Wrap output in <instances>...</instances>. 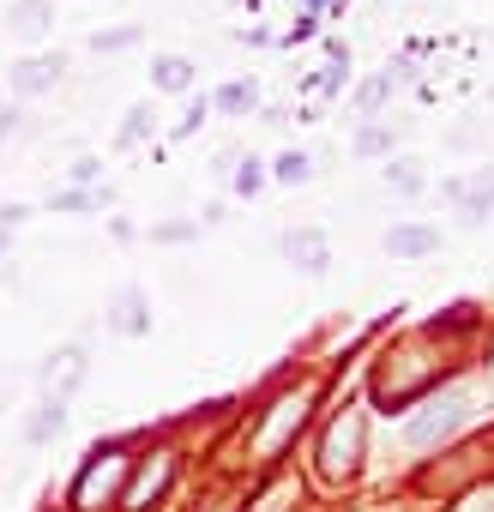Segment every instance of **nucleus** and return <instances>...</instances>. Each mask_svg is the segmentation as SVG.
<instances>
[{
  "mask_svg": "<svg viewBox=\"0 0 494 512\" xmlns=\"http://www.w3.org/2000/svg\"><path fill=\"white\" fill-rule=\"evenodd\" d=\"M470 422V398L464 392H446V398H428L410 422H404V446L410 452H428V446H440V440H452L458 428Z\"/></svg>",
  "mask_w": 494,
  "mask_h": 512,
  "instance_id": "obj_1",
  "label": "nucleus"
},
{
  "mask_svg": "<svg viewBox=\"0 0 494 512\" xmlns=\"http://www.w3.org/2000/svg\"><path fill=\"white\" fill-rule=\"evenodd\" d=\"M440 199L452 205V217H458L464 229H482V217L494 211V169H470V175L440 181Z\"/></svg>",
  "mask_w": 494,
  "mask_h": 512,
  "instance_id": "obj_2",
  "label": "nucleus"
},
{
  "mask_svg": "<svg viewBox=\"0 0 494 512\" xmlns=\"http://www.w3.org/2000/svg\"><path fill=\"white\" fill-rule=\"evenodd\" d=\"M356 464H362V410H344L320 446V470L338 482V476H356Z\"/></svg>",
  "mask_w": 494,
  "mask_h": 512,
  "instance_id": "obj_3",
  "label": "nucleus"
},
{
  "mask_svg": "<svg viewBox=\"0 0 494 512\" xmlns=\"http://www.w3.org/2000/svg\"><path fill=\"white\" fill-rule=\"evenodd\" d=\"M121 470H127V446H97L91 464H85V476L73 482V506L79 512H97V494H109Z\"/></svg>",
  "mask_w": 494,
  "mask_h": 512,
  "instance_id": "obj_4",
  "label": "nucleus"
},
{
  "mask_svg": "<svg viewBox=\"0 0 494 512\" xmlns=\"http://www.w3.org/2000/svg\"><path fill=\"white\" fill-rule=\"evenodd\" d=\"M278 253H284L296 272H308V278H326V266H332V241H326V229H314V223L284 229V235H278Z\"/></svg>",
  "mask_w": 494,
  "mask_h": 512,
  "instance_id": "obj_5",
  "label": "nucleus"
},
{
  "mask_svg": "<svg viewBox=\"0 0 494 512\" xmlns=\"http://www.w3.org/2000/svg\"><path fill=\"white\" fill-rule=\"evenodd\" d=\"M103 326H109L115 338H145V332H151V296H145L139 284H121V290L103 302Z\"/></svg>",
  "mask_w": 494,
  "mask_h": 512,
  "instance_id": "obj_6",
  "label": "nucleus"
},
{
  "mask_svg": "<svg viewBox=\"0 0 494 512\" xmlns=\"http://www.w3.org/2000/svg\"><path fill=\"white\" fill-rule=\"evenodd\" d=\"M85 344H61V350H49L43 356V368H37V386L49 392V398H73L79 392V380H85Z\"/></svg>",
  "mask_w": 494,
  "mask_h": 512,
  "instance_id": "obj_7",
  "label": "nucleus"
},
{
  "mask_svg": "<svg viewBox=\"0 0 494 512\" xmlns=\"http://www.w3.org/2000/svg\"><path fill=\"white\" fill-rule=\"evenodd\" d=\"M61 73H67V55H25V61L7 67V91L13 97H43V91L61 85Z\"/></svg>",
  "mask_w": 494,
  "mask_h": 512,
  "instance_id": "obj_8",
  "label": "nucleus"
},
{
  "mask_svg": "<svg viewBox=\"0 0 494 512\" xmlns=\"http://www.w3.org/2000/svg\"><path fill=\"white\" fill-rule=\"evenodd\" d=\"M169 476H175V452H151V458L139 464V476L121 488V512H145V506L169 488Z\"/></svg>",
  "mask_w": 494,
  "mask_h": 512,
  "instance_id": "obj_9",
  "label": "nucleus"
},
{
  "mask_svg": "<svg viewBox=\"0 0 494 512\" xmlns=\"http://www.w3.org/2000/svg\"><path fill=\"white\" fill-rule=\"evenodd\" d=\"M440 223H392L386 229V253H392V260H428V253H440Z\"/></svg>",
  "mask_w": 494,
  "mask_h": 512,
  "instance_id": "obj_10",
  "label": "nucleus"
},
{
  "mask_svg": "<svg viewBox=\"0 0 494 512\" xmlns=\"http://www.w3.org/2000/svg\"><path fill=\"white\" fill-rule=\"evenodd\" d=\"M49 31H55V0H13V7H7V37L43 43Z\"/></svg>",
  "mask_w": 494,
  "mask_h": 512,
  "instance_id": "obj_11",
  "label": "nucleus"
},
{
  "mask_svg": "<svg viewBox=\"0 0 494 512\" xmlns=\"http://www.w3.org/2000/svg\"><path fill=\"white\" fill-rule=\"evenodd\" d=\"M404 79H410V67H404V61H398V67H380V73H368V79L356 85L350 109H356V115H380V109L392 103V91H398Z\"/></svg>",
  "mask_w": 494,
  "mask_h": 512,
  "instance_id": "obj_12",
  "label": "nucleus"
},
{
  "mask_svg": "<svg viewBox=\"0 0 494 512\" xmlns=\"http://www.w3.org/2000/svg\"><path fill=\"white\" fill-rule=\"evenodd\" d=\"M199 85V67L187 61V55H151V91H163V97H187Z\"/></svg>",
  "mask_w": 494,
  "mask_h": 512,
  "instance_id": "obj_13",
  "label": "nucleus"
},
{
  "mask_svg": "<svg viewBox=\"0 0 494 512\" xmlns=\"http://www.w3.org/2000/svg\"><path fill=\"white\" fill-rule=\"evenodd\" d=\"M67 422H73L67 398H49V392H43V404H37V410H31V422H25V440H31V446H49V440H61V434H67Z\"/></svg>",
  "mask_w": 494,
  "mask_h": 512,
  "instance_id": "obj_14",
  "label": "nucleus"
},
{
  "mask_svg": "<svg viewBox=\"0 0 494 512\" xmlns=\"http://www.w3.org/2000/svg\"><path fill=\"white\" fill-rule=\"evenodd\" d=\"M398 133H404V127H392V121H362V127L350 133V151H356V157H392Z\"/></svg>",
  "mask_w": 494,
  "mask_h": 512,
  "instance_id": "obj_15",
  "label": "nucleus"
},
{
  "mask_svg": "<svg viewBox=\"0 0 494 512\" xmlns=\"http://www.w3.org/2000/svg\"><path fill=\"white\" fill-rule=\"evenodd\" d=\"M223 115H235V121H247V115H254L260 109V85L254 79H229V85H217V97H211Z\"/></svg>",
  "mask_w": 494,
  "mask_h": 512,
  "instance_id": "obj_16",
  "label": "nucleus"
},
{
  "mask_svg": "<svg viewBox=\"0 0 494 512\" xmlns=\"http://www.w3.org/2000/svg\"><path fill=\"white\" fill-rule=\"evenodd\" d=\"M422 187H428V175H422V163H416V157H386V193L416 199Z\"/></svg>",
  "mask_w": 494,
  "mask_h": 512,
  "instance_id": "obj_17",
  "label": "nucleus"
},
{
  "mask_svg": "<svg viewBox=\"0 0 494 512\" xmlns=\"http://www.w3.org/2000/svg\"><path fill=\"white\" fill-rule=\"evenodd\" d=\"M266 169H272L278 187H308V181H314V157H308V151H278Z\"/></svg>",
  "mask_w": 494,
  "mask_h": 512,
  "instance_id": "obj_18",
  "label": "nucleus"
},
{
  "mask_svg": "<svg viewBox=\"0 0 494 512\" xmlns=\"http://www.w3.org/2000/svg\"><path fill=\"white\" fill-rule=\"evenodd\" d=\"M229 187H235V193H241V199H260V193H266V187H272V169H266V163H260V157H241V163H235V169H229Z\"/></svg>",
  "mask_w": 494,
  "mask_h": 512,
  "instance_id": "obj_19",
  "label": "nucleus"
},
{
  "mask_svg": "<svg viewBox=\"0 0 494 512\" xmlns=\"http://www.w3.org/2000/svg\"><path fill=\"white\" fill-rule=\"evenodd\" d=\"M302 404H308V398H284V404H278V416H272V428L260 434V446H266V452H278V446H284V434H290V428H302V416H308Z\"/></svg>",
  "mask_w": 494,
  "mask_h": 512,
  "instance_id": "obj_20",
  "label": "nucleus"
},
{
  "mask_svg": "<svg viewBox=\"0 0 494 512\" xmlns=\"http://www.w3.org/2000/svg\"><path fill=\"white\" fill-rule=\"evenodd\" d=\"M151 121H157V115H151V103H133V109L121 115V133H115V145H145V139H151Z\"/></svg>",
  "mask_w": 494,
  "mask_h": 512,
  "instance_id": "obj_21",
  "label": "nucleus"
},
{
  "mask_svg": "<svg viewBox=\"0 0 494 512\" xmlns=\"http://www.w3.org/2000/svg\"><path fill=\"white\" fill-rule=\"evenodd\" d=\"M109 199H115L109 187H91V193H79V187H61L49 205H55V211H97V205H109Z\"/></svg>",
  "mask_w": 494,
  "mask_h": 512,
  "instance_id": "obj_22",
  "label": "nucleus"
},
{
  "mask_svg": "<svg viewBox=\"0 0 494 512\" xmlns=\"http://www.w3.org/2000/svg\"><path fill=\"white\" fill-rule=\"evenodd\" d=\"M139 37H145L139 25H115V31H97V37H91V49H97V55H121V49H133Z\"/></svg>",
  "mask_w": 494,
  "mask_h": 512,
  "instance_id": "obj_23",
  "label": "nucleus"
},
{
  "mask_svg": "<svg viewBox=\"0 0 494 512\" xmlns=\"http://www.w3.org/2000/svg\"><path fill=\"white\" fill-rule=\"evenodd\" d=\"M67 181L79 187V193H91V187H103V157H73V169H67Z\"/></svg>",
  "mask_w": 494,
  "mask_h": 512,
  "instance_id": "obj_24",
  "label": "nucleus"
},
{
  "mask_svg": "<svg viewBox=\"0 0 494 512\" xmlns=\"http://www.w3.org/2000/svg\"><path fill=\"white\" fill-rule=\"evenodd\" d=\"M25 217H31L25 205H0V260H7V247H13V235L25 229Z\"/></svg>",
  "mask_w": 494,
  "mask_h": 512,
  "instance_id": "obj_25",
  "label": "nucleus"
},
{
  "mask_svg": "<svg viewBox=\"0 0 494 512\" xmlns=\"http://www.w3.org/2000/svg\"><path fill=\"white\" fill-rule=\"evenodd\" d=\"M205 109H211V103H205V97H199V103H187V109H181V121H175V127H169V139H193V133H199V127H205Z\"/></svg>",
  "mask_w": 494,
  "mask_h": 512,
  "instance_id": "obj_26",
  "label": "nucleus"
},
{
  "mask_svg": "<svg viewBox=\"0 0 494 512\" xmlns=\"http://www.w3.org/2000/svg\"><path fill=\"white\" fill-rule=\"evenodd\" d=\"M193 235H199V217H187V223H157V229H151V241H163V247L193 241Z\"/></svg>",
  "mask_w": 494,
  "mask_h": 512,
  "instance_id": "obj_27",
  "label": "nucleus"
},
{
  "mask_svg": "<svg viewBox=\"0 0 494 512\" xmlns=\"http://www.w3.org/2000/svg\"><path fill=\"white\" fill-rule=\"evenodd\" d=\"M13 121H19V115L7 109V91H0V145H7V133H13Z\"/></svg>",
  "mask_w": 494,
  "mask_h": 512,
  "instance_id": "obj_28",
  "label": "nucleus"
},
{
  "mask_svg": "<svg viewBox=\"0 0 494 512\" xmlns=\"http://www.w3.org/2000/svg\"><path fill=\"white\" fill-rule=\"evenodd\" d=\"M7 278H13V272H7V266H0V284H7Z\"/></svg>",
  "mask_w": 494,
  "mask_h": 512,
  "instance_id": "obj_29",
  "label": "nucleus"
}]
</instances>
